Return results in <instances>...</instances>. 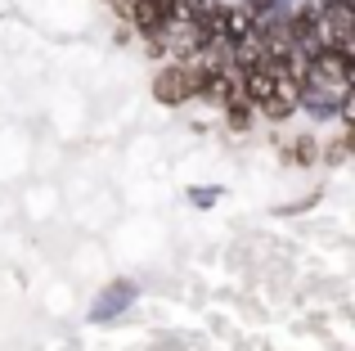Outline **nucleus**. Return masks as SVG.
<instances>
[{
    "label": "nucleus",
    "instance_id": "f257e3e1",
    "mask_svg": "<svg viewBox=\"0 0 355 351\" xmlns=\"http://www.w3.org/2000/svg\"><path fill=\"white\" fill-rule=\"evenodd\" d=\"M193 90H198V81H193V72L184 68V63H171V68H162L153 77V99H157V104H166V108L193 99Z\"/></svg>",
    "mask_w": 355,
    "mask_h": 351
},
{
    "label": "nucleus",
    "instance_id": "f03ea898",
    "mask_svg": "<svg viewBox=\"0 0 355 351\" xmlns=\"http://www.w3.org/2000/svg\"><path fill=\"white\" fill-rule=\"evenodd\" d=\"M252 27H257V18H252L243 5H225V9H220L216 36H220L225 45H234V41H243V36H252Z\"/></svg>",
    "mask_w": 355,
    "mask_h": 351
},
{
    "label": "nucleus",
    "instance_id": "7ed1b4c3",
    "mask_svg": "<svg viewBox=\"0 0 355 351\" xmlns=\"http://www.w3.org/2000/svg\"><path fill=\"white\" fill-rule=\"evenodd\" d=\"M220 113H225L230 131H239V135H243V131H248V126H252V104H248V99H243V95H239V99H230V104L220 108Z\"/></svg>",
    "mask_w": 355,
    "mask_h": 351
},
{
    "label": "nucleus",
    "instance_id": "20e7f679",
    "mask_svg": "<svg viewBox=\"0 0 355 351\" xmlns=\"http://www.w3.org/2000/svg\"><path fill=\"white\" fill-rule=\"evenodd\" d=\"M239 5H243V9H248V14H252V18H261V14H270V9H275V5H279V0H239Z\"/></svg>",
    "mask_w": 355,
    "mask_h": 351
}]
</instances>
